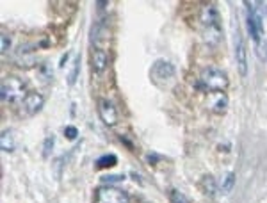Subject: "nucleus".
<instances>
[{"label": "nucleus", "mask_w": 267, "mask_h": 203, "mask_svg": "<svg viewBox=\"0 0 267 203\" xmlns=\"http://www.w3.org/2000/svg\"><path fill=\"white\" fill-rule=\"evenodd\" d=\"M200 22L203 25V33H205V41L210 45H216L221 39L223 27H221V16L219 11L214 4H205L200 11Z\"/></svg>", "instance_id": "obj_1"}, {"label": "nucleus", "mask_w": 267, "mask_h": 203, "mask_svg": "<svg viewBox=\"0 0 267 203\" xmlns=\"http://www.w3.org/2000/svg\"><path fill=\"white\" fill-rule=\"evenodd\" d=\"M200 89L203 93H225V89L228 88V77L223 69L216 68V66H208L202 71L200 75V82H198Z\"/></svg>", "instance_id": "obj_2"}, {"label": "nucleus", "mask_w": 267, "mask_h": 203, "mask_svg": "<svg viewBox=\"0 0 267 203\" xmlns=\"http://www.w3.org/2000/svg\"><path fill=\"white\" fill-rule=\"evenodd\" d=\"M29 93L25 91V82L20 77H7L2 80V88H0V98L4 103H22Z\"/></svg>", "instance_id": "obj_3"}, {"label": "nucleus", "mask_w": 267, "mask_h": 203, "mask_svg": "<svg viewBox=\"0 0 267 203\" xmlns=\"http://www.w3.org/2000/svg\"><path fill=\"white\" fill-rule=\"evenodd\" d=\"M93 203H130V198L125 191L103 185V187H98L94 191Z\"/></svg>", "instance_id": "obj_4"}, {"label": "nucleus", "mask_w": 267, "mask_h": 203, "mask_svg": "<svg viewBox=\"0 0 267 203\" xmlns=\"http://www.w3.org/2000/svg\"><path fill=\"white\" fill-rule=\"evenodd\" d=\"M234 41H235V63H237L239 75L244 79L248 75V56H246V45H244V39L239 31L235 33Z\"/></svg>", "instance_id": "obj_5"}, {"label": "nucleus", "mask_w": 267, "mask_h": 203, "mask_svg": "<svg viewBox=\"0 0 267 203\" xmlns=\"http://www.w3.org/2000/svg\"><path fill=\"white\" fill-rule=\"evenodd\" d=\"M175 77V66L169 63V61H157L153 66H151V79L155 82H168Z\"/></svg>", "instance_id": "obj_6"}, {"label": "nucleus", "mask_w": 267, "mask_h": 203, "mask_svg": "<svg viewBox=\"0 0 267 203\" xmlns=\"http://www.w3.org/2000/svg\"><path fill=\"white\" fill-rule=\"evenodd\" d=\"M20 105H22V111H24L25 116H34L36 112L41 111L43 105H45V97L38 91H30Z\"/></svg>", "instance_id": "obj_7"}, {"label": "nucleus", "mask_w": 267, "mask_h": 203, "mask_svg": "<svg viewBox=\"0 0 267 203\" xmlns=\"http://www.w3.org/2000/svg\"><path fill=\"white\" fill-rule=\"evenodd\" d=\"M98 114L100 120L103 121V125H107V127H114L118 123V120H119L114 103L111 100H105V98L98 102Z\"/></svg>", "instance_id": "obj_8"}, {"label": "nucleus", "mask_w": 267, "mask_h": 203, "mask_svg": "<svg viewBox=\"0 0 267 203\" xmlns=\"http://www.w3.org/2000/svg\"><path fill=\"white\" fill-rule=\"evenodd\" d=\"M109 66V54L105 48H96L91 50V69L96 75H102Z\"/></svg>", "instance_id": "obj_9"}, {"label": "nucleus", "mask_w": 267, "mask_h": 203, "mask_svg": "<svg viewBox=\"0 0 267 203\" xmlns=\"http://www.w3.org/2000/svg\"><path fill=\"white\" fill-rule=\"evenodd\" d=\"M207 105L210 109L212 112H216V114H221V112L226 111V107H228V97H226L225 93H208L207 95Z\"/></svg>", "instance_id": "obj_10"}, {"label": "nucleus", "mask_w": 267, "mask_h": 203, "mask_svg": "<svg viewBox=\"0 0 267 203\" xmlns=\"http://www.w3.org/2000/svg\"><path fill=\"white\" fill-rule=\"evenodd\" d=\"M0 146L4 152H13L16 148V143H14V134L11 130H4L2 135H0Z\"/></svg>", "instance_id": "obj_11"}, {"label": "nucleus", "mask_w": 267, "mask_h": 203, "mask_svg": "<svg viewBox=\"0 0 267 203\" xmlns=\"http://www.w3.org/2000/svg\"><path fill=\"white\" fill-rule=\"evenodd\" d=\"M234 187H235V173L234 171H228V173L223 176V180H221L219 191L223 194H228V193H232Z\"/></svg>", "instance_id": "obj_12"}, {"label": "nucleus", "mask_w": 267, "mask_h": 203, "mask_svg": "<svg viewBox=\"0 0 267 203\" xmlns=\"http://www.w3.org/2000/svg\"><path fill=\"white\" fill-rule=\"evenodd\" d=\"M202 187H203V193L208 194V196H214V194H216V191H217V187H216V180H214V178H212L210 175L203 176V180H202Z\"/></svg>", "instance_id": "obj_13"}, {"label": "nucleus", "mask_w": 267, "mask_h": 203, "mask_svg": "<svg viewBox=\"0 0 267 203\" xmlns=\"http://www.w3.org/2000/svg\"><path fill=\"white\" fill-rule=\"evenodd\" d=\"M246 25H248V33H249V36H251V39H253V41L258 45V43H260V37H262V34L258 33V29H257V25H255V20H253V16H251V14H248Z\"/></svg>", "instance_id": "obj_14"}, {"label": "nucleus", "mask_w": 267, "mask_h": 203, "mask_svg": "<svg viewBox=\"0 0 267 203\" xmlns=\"http://www.w3.org/2000/svg\"><path fill=\"white\" fill-rule=\"evenodd\" d=\"M116 162H118L116 155L109 153V155H103V157H100L98 161H96V168H100V169H103V168H113L116 166Z\"/></svg>", "instance_id": "obj_15"}, {"label": "nucleus", "mask_w": 267, "mask_h": 203, "mask_svg": "<svg viewBox=\"0 0 267 203\" xmlns=\"http://www.w3.org/2000/svg\"><path fill=\"white\" fill-rule=\"evenodd\" d=\"M169 202H171V203H189V200L185 198L180 191L171 189V191H169Z\"/></svg>", "instance_id": "obj_16"}, {"label": "nucleus", "mask_w": 267, "mask_h": 203, "mask_svg": "<svg viewBox=\"0 0 267 203\" xmlns=\"http://www.w3.org/2000/svg\"><path fill=\"white\" fill-rule=\"evenodd\" d=\"M79 68H80V59L77 57V59L73 61V69L70 71V77H68V84H70V86H73V84H75L77 73H79Z\"/></svg>", "instance_id": "obj_17"}, {"label": "nucleus", "mask_w": 267, "mask_h": 203, "mask_svg": "<svg viewBox=\"0 0 267 203\" xmlns=\"http://www.w3.org/2000/svg\"><path fill=\"white\" fill-rule=\"evenodd\" d=\"M9 46H11V37L5 33H2L0 34V52L5 54V52L9 50Z\"/></svg>", "instance_id": "obj_18"}, {"label": "nucleus", "mask_w": 267, "mask_h": 203, "mask_svg": "<svg viewBox=\"0 0 267 203\" xmlns=\"http://www.w3.org/2000/svg\"><path fill=\"white\" fill-rule=\"evenodd\" d=\"M125 180V176L123 175H105L102 176V182H105V184H116V182H123Z\"/></svg>", "instance_id": "obj_19"}, {"label": "nucleus", "mask_w": 267, "mask_h": 203, "mask_svg": "<svg viewBox=\"0 0 267 203\" xmlns=\"http://www.w3.org/2000/svg\"><path fill=\"white\" fill-rule=\"evenodd\" d=\"M64 135L68 139H75L77 135H79V130H77V127H73V125H68L64 129Z\"/></svg>", "instance_id": "obj_20"}, {"label": "nucleus", "mask_w": 267, "mask_h": 203, "mask_svg": "<svg viewBox=\"0 0 267 203\" xmlns=\"http://www.w3.org/2000/svg\"><path fill=\"white\" fill-rule=\"evenodd\" d=\"M52 146H54V137H47L45 139V150H43V157H48V153L52 152Z\"/></svg>", "instance_id": "obj_21"}]
</instances>
